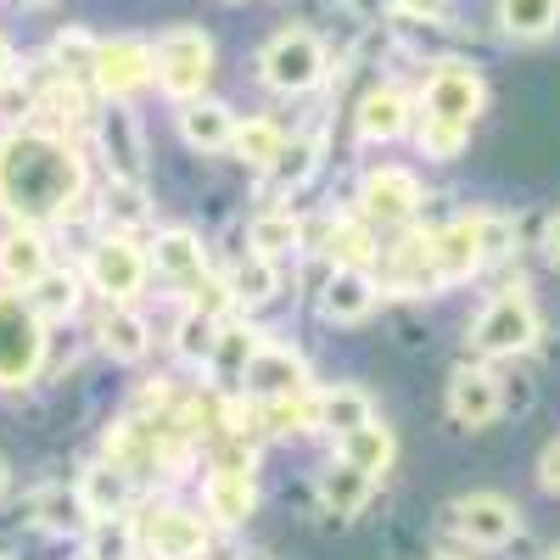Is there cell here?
<instances>
[{
	"label": "cell",
	"mask_w": 560,
	"mask_h": 560,
	"mask_svg": "<svg viewBox=\"0 0 560 560\" xmlns=\"http://www.w3.org/2000/svg\"><path fill=\"white\" fill-rule=\"evenodd\" d=\"M84 197V163L51 129H12L0 140V213L39 230L73 213Z\"/></svg>",
	"instance_id": "cell-1"
},
{
	"label": "cell",
	"mask_w": 560,
	"mask_h": 560,
	"mask_svg": "<svg viewBox=\"0 0 560 560\" xmlns=\"http://www.w3.org/2000/svg\"><path fill=\"white\" fill-rule=\"evenodd\" d=\"M152 68H158V90L174 102H197L202 84L213 73V39L191 23L168 28L158 45H152Z\"/></svg>",
	"instance_id": "cell-2"
},
{
	"label": "cell",
	"mask_w": 560,
	"mask_h": 560,
	"mask_svg": "<svg viewBox=\"0 0 560 560\" xmlns=\"http://www.w3.org/2000/svg\"><path fill=\"white\" fill-rule=\"evenodd\" d=\"M538 342V308L527 298V287H504L471 325V348L482 359H516Z\"/></svg>",
	"instance_id": "cell-3"
},
{
	"label": "cell",
	"mask_w": 560,
	"mask_h": 560,
	"mask_svg": "<svg viewBox=\"0 0 560 560\" xmlns=\"http://www.w3.org/2000/svg\"><path fill=\"white\" fill-rule=\"evenodd\" d=\"M45 364V319L23 292H0V387H23Z\"/></svg>",
	"instance_id": "cell-4"
},
{
	"label": "cell",
	"mask_w": 560,
	"mask_h": 560,
	"mask_svg": "<svg viewBox=\"0 0 560 560\" xmlns=\"http://www.w3.org/2000/svg\"><path fill=\"white\" fill-rule=\"evenodd\" d=\"M258 73H264L269 90H280V96H303V90H314V84L325 79V45H319V34H308V28H280V34L264 45Z\"/></svg>",
	"instance_id": "cell-5"
},
{
	"label": "cell",
	"mask_w": 560,
	"mask_h": 560,
	"mask_svg": "<svg viewBox=\"0 0 560 560\" xmlns=\"http://www.w3.org/2000/svg\"><path fill=\"white\" fill-rule=\"evenodd\" d=\"M135 538L147 544L152 560H202L208 555L202 516H191V510H179V504H152L147 516H140Z\"/></svg>",
	"instance_id": "cell-6"
},
{
	"label": "cell",
	"mask_w": 560,
	"mask_h": 560,
	"mask_svg": "<svg viewBox=\"0 0 560 560\" xmlns=\"http://www.w3.org/2000/svg\"><path fill=\"white\" fill-rule=\"evenodd\" d=\"M427 118H443V124H465L471 129L482 102H488V90H482V73L471 62H438L432 79H427Z\"/></svg>",
	"instance_id": "cell-7"
},
{
	"label": "cell",
	"mask_w": 560,
	"mask_h": 560,
	"mask_svg": "<svg viewBox=\"0 0 560 560\" xmlns=\"http://www.w3.org/2000/svg\"><path fill=\"white\" fill-rule=\"evenodd\" d=\"M420 179L409 174V168H370L364 179H359V213L370 219V224H382V230H393V224H409L415 213H420Z\"/></svg>",
	"instance_id": "cell-8"
},
{
	"label": "cell",
	"mask_w": 560,
	"mask_h": 560,
	"mask_svg": "<svg viewBox=\"0 0 560 560\" xmlns=\"http://www.w3.org/2000/svg\"><path fill=\"white\" fill-rule=\"evenodd\" d=\"M147 253H140L129 236H102L90 247V287H96L107 303H129L140 287H147Z\"/></svg>",
	"instance_id": "cell-9"
},
{
	"label": "cell",
	"mask_w": 560,
	"mask_h": 560,
	"mask_svg": "<svg viewBox=\"0 0 560 560\" xmlns=\"http://www.w3.org/2000/svg\"><path fill=\"white\" fill-rule=\"evenodd\" d=\"M96 90L107 102H124V96H135L140 84H152L158 79V68H152V45H140V39H107L102 45V57H96Z\"/></svg>",
	"instance_id": "cell-10"
},
{
	"label": "cell",
	"mask_w": 560,
	"mask_h": 560,
	"mask_svg": "<svg viewBox=\"0 0 560 560\" xmlns=\"http://www.w3.org/2000/svg\"><path fill=\"white\" fill-rule=\"evenodd\" d=\"M454 527L482 549H499V544H510L522 533V510L510 499H499V493H471V499L454 504Z\"/></svg>",
	"instance_id": "cell-11"
},
{
	"label": "cell",
	"mask_w": 560,
	"mask_h": 560,
	"mask_svg": "<svg viewBox=\"0 0 560 560\" xmlns=\"http://www.w3.org/2000/svg\"><path fill=\"white\" fill-rule=\"evenodd\" d=\"M102 152H107V168L118 185H140L147 179V147H140V124L124 102H107L102 113Z\"/></svg>",
	"instance_id": "cell-12"
},
{
	"label": "cell",
	"mask_w": 560,
	"mask_h": 560,
	"mask_svg": "<svg viewBox=\"0 0 560 560\" xmlns=\"http://www.w3.org/2000/svg\"><path fill=\"white\" fill-rule=\"evenodd\" d=\"M202 499H208V516H213V522H224V527H242V522L253 516V504H258L253 465H247V459H224V465H213V471H208V488H202Z\"/></svg>",
	"instance_id": "cell-13"
},
{
	"label": "cell",
	"mask_w": 560,
	"mask_h": 560,
	"mask_svg": "<svg viewBox=\"0 0 560 560\" xmlns=\"http://www.w3.org/2000/svg\"><path fill=\"white\" fill-rule=\"evenodd\" d=\"M45 275H51V247H45L39 230L18 224L12 236L0 242V280H7L12 292H34Z\"/></svg>",
	"instance_id": "cell-14"
},
{
	"label": "cell",
	"mask_w": 560,
	"mask_h": 560,
	"mask_svg": "<svg viewBox=\"0 0 560 560\" xmlns=\"http://www.w3.org/2000/svg\"><path fill=\"white\" fill-rule=\"evenodd\" d=\"M448 415L459 420V427H488V420L499 415V376L493 370H454V382H448Z\"/></svg>",
	"instance_id": "cell-15"
},
{
	"label": "cell",
	"mask_w": 560,
	"mask_h": 560,
	"mask_svg": "<svg viewBox=\"0 0 560 560\" xmlns=\"http://www.w3.org/2000/svg\"><path fill=\"white\" fill-rule=\"evenodd\" d=\"M152 264H158V275L174 280V287H202L208 280V253H202V242L191 236V230H158Z\"/></svg>",
	"instance_id": "cell-16"
},
{
	"label": "cell",
	"mask_w": 560,
	"mask_h": 560,
	"mask_svg": "<svg viewBox=\"0 0 560 560\" xmlns=\"http://www.w3.org/2000/svg\"><path fill=\"white\" fill-rule=\"evenodd\" d=\"M387 287L393 292H438L443 287V275H438V258H432V236H409L404 247H393V258H387Z\"/></svg>",
	"instance_id": "cell-17"
},
{
	"label": "cell",
	"mask_w": 560,
	"mask_h": 560,
	"mask_svg": "<svg viewBox=\"0 0 560 560\" xmlns=\"http://www.w3.org/2000/svg\"><path fill=\"white\" fill-rule=\"evenodd\" d=\"M432 258H438V275L443 287L448 280H465L482 269V247H477V219H454L443 230H432Z\"/></svg>",
	"instance_id": "cell-18"
},
{
	"label": "cell",
	"mask_w": 560,
	"mask_h": 560,
	"mask_svg": "<svg viewBox=\"0 0 560 560\" xmlns=\"http://www.w3.org/2000/svg\"><path fill=\"white\" fill-rule=\"evenodd\" d=\"M319 308H325V319H337V325L364 319L370 308H376V280H370V269H337L331 280H325Z\"/></svg>",
	"instance_id": "cell-19"
},
{
	"label": "cell",
	"mask_w": 560,
	"mask_h": 560,
	"mask_svg": "<svg viewBox=\"0 0 560 560\" xmlns=\"http://www.w3.org/2000/svg\"><path fill=\"white\" fill-rule=\"evenodd\" d=\"M247 382L264 393V404L269 398H292V393H308V370H303V359L292 353V348H269L264 342V353L253 359V370H247Z\"/></svg>",
	"instance_id": "cell-20"
},
{
	"label": "cell",
	"mask_w": 560,
	"mask_h": 560,
	"mask_svg": "<svg viewBox=\"0 0 560 560\" xmlns=\"http://www.w3.org/2000/svg\"><path fill=\"white\" fill-rule=\"evenodd\" d=\"M179 135H185V147H197V152H224L230 140H236V113L224 102H185Z\"/></svg>",
	"instance_id": "cell-21"
},
{
	"label": "cell",
	"mask_w": 560,
	"mask_h": 560,
	"mask_svg": "<svg viewBox=\"0 0 560 560\" xmlns=\"http://www.w3.org/2000/svg\"><path fill=\"white\" fill-rule=\"evenodd\" d=\"M129 504V471L124 465H90V471L79 477V510H90L96 522H107V516H118V510Z\"/></svg>",
	"instance_id": "cell-22"
},
{
	"label": "cell",
	"mask_w": 560,
	"mask_h": 560,
	"mask_svg": "<svg viewBox=\"0 0 560 560\" xmlns=\"http://www.w3.org/2000/svg\"><path fill=\"white\" fill-rule=\"evenodd\" d=\"M404 129H409V96L404 90L382 84V90H370V96L359 102V135L364 140H398Z\"/></svg>",
	"instance_id": "cell-23"
},
{
	"label": "cell",
	"mask_w": 560,
	"mask_h": 560,
	"mask_svg": "<svg viewBox=\"0 0 560 560\" xmlns=\"http://www.w3.org/2000/svg\"><path fill=\"white\" fill-rule=\"evenodd\" d=\"M264 353V331H253V325H219V342H213V359L208 370L219 382H236L253 370V359Z\"/></svg>",
	"instance_id": "cell-24"
},
{
	"label": "cell",
	"mask_w": 560,
	"mask_h": 560,
	"mask_svg": "<svg viewBox=\"0 0 560 560\" xmlns=\"http://www.w3.org/2000/svg\"><path fill=\"white\" fill-rule=\"evenodd\" d=\"M370 471H359V465L337 459V465H325L319 471V504H325V516H353V510L370 499Z\"/></svg>",
	"instance_id": "cell-25"
},
{
	"label": "cell",
	"mask_w": 560,
	"mask_h": 560,
	"mask_svg": "<svg viewBox=\"0 0 560 560\" xmlns=\"http://www.w3.org/2000/svg\"><path fill=\"white\" fill-rule=\"evenodd\" d=\"M370 420H376V409H370V398H364L359 387H331V393H319V398H314V427L337 432V438L370 427Z\"/></svg>",
	"instance_id": "cell-26"
},
{
	"label": "cell",
	"mask_w": 560,
	"mask_h": 560,
	"mask_svg": "<svg viewBox=\"0 0 560 560\" xmlns=\"http://www.w3.org/2000/svg\"><path fill=\"white\" fill-rule=\"evenodd\" d=\"M102 348H107L113 359H124V364L147 359V348H152L147 319H140L135 308H124V303H113V308H107V319H102Z\"/></svg>",
	"instance_id": "cell-27"
},
{
	"label": "cell",
	"mask_w": 560,
	"mask_h": 560,
	"mask_svg": "<svg viewBox=\"0 0 560 560\" xmlns=\"http://www.w3.org/2000/svg\"><path fill=\"white\" fill-rule=\"evenodd\" d=\"M499 28L510 39H544L560 28V0H499Z\"/></svg>",
	"instance_id": "cell-28"
},
{
	"label": "cell",
	"mask_w": 560,
	"mask_h": 560,
	"mask_svg": "<svg viewBox=\"0 0 560 560\" xmlns=\"http://www.w3.org/2000/svg\"><path fill=\"white\" fill-rule=\"evenodd\" d=\"M230 298L236 303H247V308H258V303H269L275 292H280V269H275V258H264V253H247L236 269H230Z\"/></svg>",
	"instance_id": "cell-29"
},
{
	"label": "cell",
	"mask_w": 560,
	"mask_h": 560,
	"mask_svg": "<svg viewBox=\"0 0 560 560\" xmlns=\"http://www.w3.org/2000/svg\"><path fill=\"white\" fill-rule=\"evenodd\" d=\"M280 147H287V135H280V124H269V118H247V124H236V140H230V152H236L247 168H275V158H280Z\"/></svg>",
	"instance_id": "cell-30"
},
{
	"label": "cell",
	"mask_w": 560,
	"mask_h": 560,
	"mask_svg": "<svg viewBox=\"0 0 560 560\" xmlns=\"http://www.w3.org/2000/svg\"><path fill=\"white\" fill-rule=\"evenodd\" d=\"M342 459L359 465V471H370V477H382L387 465H393V432L382 427V420H370V427H359V432L342 438Z\"/></svg>",
	"instance_id": "cell-31"
},
{
	"label": "cell",
	"mask_w": 560,
	"mask_h": 560,
	"mask_svg": "<svg viewBox=\"0 0 560 560\" xmlns=\"http://www.w3.org/2000/svg\"><path fill=\"white\" fill-rule=\"evenodd\" d=\"M298 242H303V219H298V213L275 208V213H258V219H253V253L280 258V253H292Z\"/></svg>",
	"instance_id": "cell-32"
},
{
	"label": "cell",
	"mask_w": 560,
	"mask_h": 560,
	"mask_svg": "<svg viewBox=\"0 0 560 560\" xmlns=\"http://www.w3.org/2000/svg\"><path fill=\"white\" fill-rule=\"evenodd\" d=\"M23 298L34 303V314H39L45 325H51V319H68V314L79 308V280L62 275V269H51V275H45L34 292H23Z\"/></svg>",
	"instance_id": "cell-33"
},
{
	"label": "cell",
	"mask_w": 560,
	"mask_h": 560,
	"mask_svg": "<svg viewBox=\"0 0 560 560\" xmlns=\"http://www.w3.org/2000/svg\"><path fill=\"white\" fill-rule=\"evenodd\" d=\"M96 57H102V39H90L84 28H62V34L51 39V62H57L62 79H73V73H96Z\"/></svg>",
	"instance_id": "cell-34"
},
{
	"label": "cell",
	"mask_w": 560,
	"mask_h": 560,
	"mask_svg": "<svg viewBox=\"0 0 560 560\" xmlns=\"http://www.w3.org/2000/svg\"><path fill=\"white\" fill-rule=\"evenodd\" d=\"M331 258H337V269H370L382 258V247L364 224H337L331 230Z\"/></svg>",
	"instance_id": "cell-35"
},
{
	"label": "cell",
	"mask_w": 560,
	"mask_h": 560,
	"mask_svg": "<svg viewBox=\"0 0 560 560\" xmlns=\"http://www.w3.org/2000/svg\"><path fill=\"white\" fill-rule=\"evenodd\" d=\"M213 342H219V319H208V314H197V308L179 319V331H174V348H179V359L208 364V359H213Z\"/></svg>",
	"instance_id": "cell-36"
},
{
	"label": "cell",
	"mask_w": 560,
	"mask_h": 560,
	"mask_svg": "<svg viewBox=\"0 0 560 560\" xmlns=\"http://www.w3.org/2000/svg\"><path fill=\"white\" fill-rule=\"evenodd\" d=\"M264 432H314V393L269 398L264 404Z\"/></svg>",
	"instance_id": "cell-37"
},
{
	"label": "cell",
	"mask_w": 560,
	"mask_h": 560,
	"mask_svg": "<svg viewBox=\"0 0 560 560\" xmlns=\"http://www.w3.org/2000/svg\"><path fill=\"white\" fill-rule=\"evenodd\" d=\"M314 163H319V140H287V147H280V158H275V185H280V191H287V185H303L308 174H314Z\"/></svg>",
	"instance_id": "cell-38"
},
{
	"label": "cell",
	"mask_w": 560,
	"mask_h": 560,
	"mask_svg": "<svg viewBox=\"0 0 560 560\" xmlns=\"http://www.w3.org/2000/svg\"><path fill=\"white\" fill-rule=\"evenodd\" d=\"M465 140H471V129H465V124H443V118H420V152H427V158H438V163L459 158V152H465Z\"/></svg>",
	"instance_id": "cell-39"
},
{
	"label": "cell",
	"mask_w": 560,
	"mask_h": 560,
	"mask_svg": "<svg viewBox=\"0 0 560 560\" xmlns=\"http://www.w3.org/2000/svg\"><path fill=\"white\" fill-rule=\"evenodd\" d=\"M477 219V247H482V264L504 258L510 247H516V224H510L504 213H471Z\"/></svg>",
	"instance_id": "cell-40"
},
{
	"label": "cell",
	"mask_w": 560,
	"mask_h": 560,
	"mask_svg": "<svg viewBox=\"0 0 560 560\" xmlns=\"http://www.w3.org/2000/svg\"><path fill=\"white\" fill-rule=\"evenodd\" d=\"M124 555H129V527H124L118 516L96 522V533H90V549H84V560H124Z\"/></svg>",
	"instance_id": "cell-41"
},
{
	"label": "cell",
	"mask_w": 560,
	"mask_h": 560,
	"mask_svg": "<svg viewBox=\"0 0 560 560\" xmlns=\"http://www.w3.org/2000/svg\"><path fill=\"white\" fill-rule=\"evenodd\" d=\"M34 102H39V96H34L28 84H18V79H12V84H0V118H18V113H28Z\"/></svg>",
	"instance_id": "cell-42"
},
{
	"label": "cell",
	"mask_w": 560,
	"mask_h": 560,
	"mask_svg": "<svg viewBox=\"0 0 560 560\" xmlns=\"http://www.w3.org/2000/svg\"><path fill=\"white\" fill-rule=\"evenodd\" d=\"M107 202H118V219H124V224H140V219H147V208H140V191H135V185H118Z\"/></svg>",
	"instance_id": "cell-43"
},
{
	"label": "cell",
	"mask_w": 560,
	"mask_h": 560,
	"mask_svg": "<svg viewBox=\"0 0 560 560\" xmlns=\"http://www.w3.org/2000/svg\"><path fill=\"white\" fill-rule=\"evenodd\" d=\"M538 482H544L549 493H560V443L544 448V459H538Z\"/></svg>",
	"instance_id": "cell-44"
},
{
	"label": "cell",
	"mask_w": 560,
	"mask_h": 560,
	"mask_svg": "<svg viewBox=\"0 0 560 560\" xmlns=\"http://www.w3.org/2000/svg\"><path fill=\"white\" fill-rule=\"evenodd\" d=\"M544 253H549V264L560 269V213L549 219V230H544Z\"/></svg>",
	"instance_id": "cell-45"
},
{
	"label": "cell",
	"mask_w": 560,
	"mask_h": 560,
	"mask_svg": "<svg viewBox=\"0 0 560 560\" xmlns=\"http://www.w3.org/2000/svg\"><path fill=\"white\" fill-rule=\"evenodd\" d=\"M398 7H404L409 18H438V12H443V0H398Z\"/></svg>",
	"instance_id": "cell-46"
},
{
	"label": "cell",
	"mask_w": 560,
	"mask_h": 560,
	"mask_svg": "<svg viewBox=\"0 0 560 560\" xmlns=\"http://www.w3.org/2000/svg\"><path fill=\"white\" fill-rule=\"evenodd\" d=\"M18 79V57H12V45L0 39V84H12Z\"/></svg>",
	"instance_id": "cell-47"
},
{
	"label": "cell",
	"mask_w": 560,
	"mask_h": 560,
	"mask_svg": "<svg viewBox=\"0 0 560 560\" xmlns=\"http://www.w3.org/2000/svg\"><path fill=\"white\" fill-rule=\"evenodd\" d=\"M353 7H359L364 18H382V7H387V0H353Z\"/></svg>",
	"instance_id": "cell-48"
},
{
	"label": "cell",
	"mask_w": 560,
	"mask_h": 560,
	"mask_svg": "<svg viewBox=\"0 0 560 560\" xmlns=\"http://www.w3.org/2000/svg\"><path fill=\"white\" fill-rule=\"evenodd\" d=\"M7 488H12V477H7V465H0V499H7Z\"/></svg>",
	"instance_id": "cell-49"
},
{
	"label": "cell",
	"mask_w": 560,
	"mask_h": 560,
	"mask_svg": "<svg viewBox=\"0 0 560 560\" xmlns=\"http://www.w3.org/2000/svg\"><path fill=\"white\" fill-rule=\"evenodd\" d=\"M432 560H454V555H432Z\"/></svg>",
	"instance_id": "cell-50"
},
{
	"label": "cell",
	"mask_w": 560,
	"mask_h": 560,
	"mask_svg": "<svg viewBox=\"0 0 560 560\" xmlns=\"http://www.w3.org/2000/svg\"><path fill=\"white\" fill-rule=\"evenodd\" d=\"M28 7H45V0H28Z\"/></svg>",
	"instance_id": "cell-51"
},
{
	"label": "cell",
	"mask_w": 560,
	"mask_h": 560,
	"mask_svg": "<svg viewBox=\"0 0 560 560\" xmlns=\"http://www.w3.org/2000/svg\"><path fill=\"white\" fill-rule=\"evenodd\" d=\"M247 560H264V555H247Z\"/></svg>",
	"instance_id": "cell-52"
},
{
	"label": "cell",
	"mask_w": 560,
	"mask_h": 560,
	"mask_svg": "<svg viewBox=\"0 0 560 560\" xmlns=\"http://www.w3.org/2000/svg\"><path fill=\"white\" fill-rule=\"evenodd\" d=\"M549 560H560V549H555V555H549Z\"/></svg>",
	"instance_id": "cell-53"
}]
</instances>
